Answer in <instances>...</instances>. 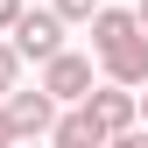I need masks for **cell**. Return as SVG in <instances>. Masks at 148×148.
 <instances>
[{
	"instance_id": "obj_1",
	"label": "cell",
	"mask_w": 148,
	"mask_h": 148,
	"mask_svg": "<svg viewBox=\"0 0 148 148\" xmlns=\"http://www.w3.org/2000/svg\"><path fill=\"white\" fill-rule=\"evenodd\" d=\"M85 113L106 127V141H113V134H127V127H141V92L106 78V85H92V92H85Z\"/></svg>"
},
{
	"instance_id": "obj_2",
	"label": "cell",
	"mask_w": 148,
	"mask_h": 148,
	"mask_svg": "<svg viewBox=\"0 0 148 148\" xmlns=\"http://www.w3.org/2000/svg\"><path fill=\"white\" fill-rule=\"evenodd\" d=\"M7 35H14V49H21V57L49 64V57L64 49V14H57V7H28V14H21Z\"/></svg>"
},
{
	"instance_id": "obj_3",
	"label": "cell",
	"mask_w": 148,
	"mask_h": 148,
	"mask_svg": "<svg viewBox=\"0 0 148 148\" xmlns=\"http://www.w3.org/2000/svg\"><path fill=\"white\" fill-rule=\"evenodd\" d=\"M92 85H99V78H92V57H78V49H57V57L42 64V92L64 99V106H85Z\"/></svg>"
},
{
	"instance_id": "obj_4",
	"label": "cell",
	"mask_w": 148,
	"mask_h": 148,
	"mask_svg": "<svg viewBox=\"0 0 148 148\" xmlns=\"http://www.w3.org/2000/svg\"><path fill=\"white\" fill-rule=\"evenodd\" d=\"M99 78H113V85H148V28H134V35H120L113 49H99Z\"/></svg>"
},
{
	"instance_id": "obj_5",
	"label": "cell",
	"mask_w": 148,
	"mask_h": 148,
	"mask_svg": "<svg viewBox=\"0 0 148 148\" xmlns=\"http://www.w3.org/2000/svg\"><path fill=\"white\" fill-rule=\"evenodd\" d=\"M0 106H7V120H14V134H21V141H35V134H49V127H57V99H49L42 85H35V92L14 85Z\"/></svg>"
},
{
	"instance_id": "obj_6",
	"label": "cell",
	"mask_w": 148,
	"mask_h": 148,
	"mask_svg": "<svg viewBox=\"0 0 148 148\" xmlns=\"http://www.w3.org/2000/svg\"><path fill=\"white\" fill-rule=\"evenodd\" d=\"M49 148H106V127L85 113V106H71V113H57V127H49Z\"/></svg>"
},
{
	"instance_id": "obj_7",
	"label": "cell",
	"mask_w": 148,
	"mask_h": 148,
	"mask_svg": "<svg viewBox=\"0 0 148 148\" xmlns=\"http://www.w3.org/2000/svg\"><path fill=\"white\" fill-rule=\"evenodd\" d=\"M134 28H141L134 7H99V14H92V57H99V49H113L120 35H134Z\"/></svg>"
},
{
	"instance_id": "obj_8",
	"label": "cell",
	"mask_w": 148,
	"mask_h": 148,
	"mask_svg": "<svg viewBox=\"0 0 148 148\" xmlns=\"http://www.w3.org/2000/svg\"><path fill=\"white\" fill-rule=\"evenodd\" d=\"M14 85H21V49H14V42H0V99H7Z\"/></svg>"
},
{
	"instance_id": "obj_9",
	"label": "cell",
	"mask_w": 148,
	"mask_h": 148,
	"mask_svg": "<svg viewBox=\"0 0 148 148\" xmlns=\"http://www.w3.org/2000/svg\"><path fill=\"white\" fill-rule=\"evenodd\" d=\"M99 7H106V0H57V14H64V21H92Z\"/></svg>"
},
{
	"instance_id": "obj_10",
	"label": "cell",
	"mask_w": 148,
	"mask_h": 148,
	"mask_svg": "<svg viewBox=\"0 0 148 148\" xmlns=\"http://www.w3.org/2000/svg\"><path fill=\"white\" fill-rule=\"evenodd\" d=\"M106 148H148V127H127V134H113Z\"/></svg>"
},
{
	"instance_id": "obj_11",
	"label": "cell",
	"mask_w": 148,
	"mask_h": 148,
	"mask_svg": "<svg viewBox=\"0 0 148 148\" xmlns=\"http://www.w3.org/2000/svg\"><path fill=\"white\" fill-rule=\"evenodd\" d=\"M21 14H28V0H0V28H14Z\"/></svg>"
},
{
	"instance_id": "obj_12",
	"label": "cell",
	"mask_w": 148,
	"mask_h": 148,
	"mask_svg": "<svg viewBox=\"0 0 148 148\" xmlns=\"http://www.w3.org/2000/svg\"><path fill=\"white\" fill-rule=\"evenodd\" d=\"M21 134H14V120H7V106H0V148H14Z\"/></svg>"
},
{
	"instance_id": "obj_13",
	"label": "cell",
	"mask_w": 148,
	"mask_h": 148,
	"mask_svg": "<svg viewBox=\"0 0 148 148\" xmlns=\"http://www.w3.org/2000/svg\"><path fill=\"white\" fill-rule=\"evenodd\" d=\"M134 14H141V28H148V0H134Z\"/></svg>"
},
{
	"instance_id": "obj_14",
	"label": "cell",
	"mask_w": 148,
	"mask_h": 148,
	"mask_svg": "<svg viewBox=\"0 0 148 148\" xmlns=\"http://www.w3.org/2000/svg\"><path fill=\"white\" fill-rule=\"evenodd\" d=\"M141 127H148V92H141Z\"/></svg>"
},
{
	"instance_id": "obj_15",
	"label": "cell",
	"mask_w": 148,
	"mask_h": 148,
	"mask_svg": "<svg viewBox=\"0 0 148 148\" xmlns=\"http://www.w3.org/2000/svg\"><path fill=\"white\" fill-rule=\"evenodd\" d=\"M14 148H28V141H14Z\"/></svg>"
}]
</instances>
